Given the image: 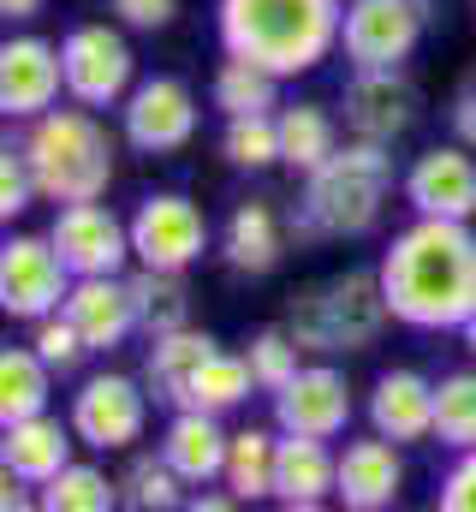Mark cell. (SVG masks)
<instances>
[{
    "label": "cell",
    "instance_id": "f1b7e54d",
    "mask_svg": "<svg viewBox=\"0 0 476 512\" xmlns=\"http://www.w3.org/2000/svg\"><path fill=\"white\" fill-rule=\"evenodd\" d=\"M280 84L268 66L244 60V54H227L221 72H215V108L221 120H244V114H280Z\"/></svg>",
    "mask_w": 476,
    "mask_h": 512
},
{
    "label": "cell",
    "instance_id": "d6986e66",
    "mask_svg": "<svg viewBox=\"0 0 476 512\" xmlns=\"http://www.w3.org/2000/svg\"><path fill=\"white\" fill-rule=\"evenodd\" d=\"M227 447H233V429L221 423V411H203V405H179L161 429V459L191 489H209L227 477Z\"/></svg>",
    "mask_w": 476,
    "mask_h": 512
},
{
    "label": "cell",
    "instance_id": "ffe728a7",
    "mask_svg": "<svg viewBox=\"0 0 476 512\" xmlns=\"http://www.w3.org/2000/svg\"><path fill=\"white\" fill-rule=\"evenodd\" d=\"M340 495V453L322 435H280L274 453V507L316 512Z\"/></svg>",
    "mask_w": 476,
    "mask_h": 512
},
{
    "label": "cell",
    "instance_id": "3957f363",
    "mask_svg": "<svg viewBox=\"0 0 476 512\" xmlns=\"http://www.w3.org/2000/svg\"><path fill=\"white\" fill-rule=\"evenodd\" d=\"M387 191H393L387 143L352 137L316 173H304L292 233L298 239H363V233H375V221L387 209Z\"/></svg>",
    "mask_w": 476,
    "mask_h": 512
},
{
    "label": "cell",
    "instance_id": "4316f807",
    "mask_svg": "<svg viewBox=\"0 0 476 512\" xmlns=\"http://www.w3.org/2000/svg\"><path fill=\"white\" fill-rule=\"evenodd\" d=\"M280 120V161L292 173H316L334 149H340V120L322 102H292L274 114Z\"/></svg>",
    "mask_w": 476,
    "mask_h": 512
},
{
    "label": "cell",
    "instance_id": "7bdbcfd3",
    "mask_svg": "<svg viewBox=\"0 0 476 512\" xmlns=\"http://www.w3.org/2000/svg\"><path fill=\"white\" fill-rule=\"evenodd\" d=\"M459 334H465V352H471V358H476V310H471V316H465V328H459Z\"/></svg>",
    "mask_w": 476,
    "mask_h": 512
},
{
    "label": "cell",
    "instance_id": "30bf717a",
    "mask_svg": "<svg viewBox=\"0 0 476 512\" xmlns=\"http://www.w3.org/2000/svg\"><path fill=\"white\" fill-rule=\"evenodd\" d=\"M203 126V108L185 78H143L119 102V137L137 155H179Z\"/></svg>",
    "mask_w": 476,
    "mask_h": 512
},
{
    "label": "cell",
    "instance_id": "83f0119b",
    "mask_svg": "<svg viewBox=\"0 0 476 512\" xmlns=\"http://www.w3.org/2000/svg\"><path fill=\"white\" fill-rule=\"evenodd\" d=\"M274 453H280V429H262V423H244L233 429V447H227V489L238 501H274Z\"/></svg>",
    "mask_w": 476,
    "mask_h": 512
},
{
    "label": "cell",
    "instance_id": "60d3db41",
    "mask_svg": "<svg viewBox=\"0 0 476 512\" xmlns=\"http://www.w3.org/2000/svg\"><path fill=\"white\" fill-rule=\"evenodd\" d=\"M42 6H48V0H0V18H6V24H30Z\"/></svg>",
    "mask_w": 476,
    "mask_h": 512
},
{
    "label": "cell",
    "instance_id": "8d00e7d4",
    "mask_svg": "<svg viewBox=\"0 0 476 512\" xmlns=\"http://www.w3.org/2000/svg\"><path fill=\"white\" fill-rule=\"evenodd\" d=\"M30 203H42L36 173H30V161H24V149H18V143H6V149H0V221L12 227Z\"/></svg>",
    "mask_w": 476,
    "mask_h": 512
},
{
    "label": "cell",
    "instance_id": "f546056e",
    "mask_svg": "<svg viewBox=\"0 0 476 512\" xmlns=\"http://www.w3.org/2000/svg\"><path fill=\"white\" fill-rule=\"evenodd\" d=\"M250 393H262L250 358H244V352H209V358L197 364V376H191L185 405H203V411H221V417H227V411H238Z\"/></svg>",
    "mask_w": 476,
    "mask_h": 512
},
{
    "label": "cell",
    "instance_id": "603a6c76",
    "mask_svg": "<svg viewBox=\"0 0 476 512\" xmlns=\"http://www.w3.org/2000/svg\"><path fill=\"white\" fill-rule=\"evenodd\" d=\"M286 256V221L268 197H244L221 227V262L233 274H268Z\"/></svg>",
    "mask_w": 476,
    "mask_h": 512
},
{
    "label": "cell",
    "instance_id": "ab89813d",
    "mask_svg": "<svg viewBox=\"0 0 476 512\" xmlns=\"http://www.w3.org/2000/svg\"><path fill=\"white\" fill-rule=\"evenodd\" d=\"M453 137H459V143H471V149H476V72L465 78V90L453 96Z\"/></svg>",
    "mask_w": 476,
    "mask_h": 512
},
{
    "label": "cell",
    "instance_id": "6da1fadb",
    "mask_svg": "<svg viewBox=\"0 0 476 512\" xmlns=\"http://www.w3.org/2000/svg\"><path fill=\"white\" fill-rule=\"evenodd\" d=\"M381 292L393 322L417 328V334H447L465 328L476 310V233L471 221H441V215H417L411 227L393 233V245L375 262Z\"/></svg>",
    "mask_w": 476,
    "mask_h": 512
},
{
    "label": "cell",
    "instance_id": "ba28073f",
    "mask_svg": "<svg viewBox=\"0 0 476 512\" xmlns=\"http://www.w3.org/2000/svg\"><path fill=\"white\" fill-rule=\"evenodd\" d=\"M72 268L54 245V233H12L0 245V310L12 322H42L54 310H66L72 292Z\"/></svg>",
    "mask_w": 476,
    "mask_h": 512
},
{
    "label": "cell",
    "instance_id": "9a60e30c",
    "mask_svg": "<svg viewBox=\"0 0 476 512\" xmlns=\"http://www.w3.org/2000/svg\"><path fill=\"white\" fill-rule=\"evenodd\" d=\"M60 96H66L60 42H48V36H6L0 42V114L6 120H36Z\"/></svg>",
    "mask_w": 476,
    "mask_h": 512
},
{
    "label": "cell",
    "instance_id": "277c9868",
    "mask_svg": "<svg viewBox=\"0 0 476 512\" xmlns=\"http://www.w3.org/2000/svg\"><path fill=\"white\" fill-rule=\"evenodd\" d=\"M42 203H96L114 185V137L96 120V108H48L36 120H24L18 137Z\"/></svg>",
    "mask_w": 476,
    "mask_h": 512
},
{
    "label": "cell",
    "instance_id": "ac0fdd59",
    "mask_svg": "<svg viewBox=\"0 0 476 512\" xmlns=\"http://www.w3.org/2000/svg\"><path fill=\"white\" fill-rule=\"evenodd\" d=\"M66 316L78 322L84 346L90 352H119L137 328V298H131V280L125 274H78L72 292H66Z\"/></svg>",
    "mask_w": 476,
    "mask_h": 512
},
{
    "label": "cell",
    "instance_id": "44dd1931",
    "mask_svg": "<svg viewBox=\"0 0 476 512\" xmlns=\"http://www.w3.org/2000/svg\"><path fill=\"white\" fill-rule=\"evenodd\" d=\"M405 489V459H399V441L387 435H357L340 447V507L346 512H387Z\"/></svg>",
    "mask_w": 476,
    "mask_h": 512
},
{
    "label": "cell",
    "instance_id": "b9f144b4",
    "mask_svg": "<svg viewBox=\"0 0 476 512\" xmlns=\"http://www.w3.org/2000/svg\"><path fill=\"white\" fill-rule=\"evenodd\" d=\"M191 507H197V512H227V507H238V495H233V489H227V495H197Z\"/></svg>",
    "mask_w": 476,
    "mask_h": 512
},
{
    "label": "cell",
    "instance_id": "2e32d148",
    "mask_svg": "<svg viewBox=\"0 0 476 512\" xmlns=\"http://www.w3.org/2000/svg\"><path fill=\"white\" fill-rule=\"evenodd\" d=\"M340 108H346V131L352 137H369V143H387L393 149L405 131L417 126L423 96L405 78V66H381V72H352Z\"/></svg>",
    "mask_w": 476,
    "mask_h": 512
},
{
    "label": "cell",
    "instance_id": "1f68e13d",
    "mask_svg": "<svg viewBox=\"0 0 476 512\" xmlns=\"http://www.w3.org/2000/svg\"><path fill=\"white\" fill-rule=\"evenodd\" d=\"M435 441L453 453L476 447V370H447L435 382Z\"/></svg>",
    "mask_w": 476,
    "mask_h": 512
},
{
    "label": "cell",
    "instance_id": "7c38bea8",
    "mask_svg": "<svg viewBox=\"0 0 476 512\" xmlns=\"http://www.w3.org/2000/svg\"><path fill=\"white\" fill-rule=\"evenodd\" d=\"M411 215H441V221H471L476 215V149L471 143H435L423 149L405 179H399Z\"/></svg>",
    "mask_w": 476,
    "mask_h": 512
},
{
    "label": "cell",
    "instance_id": "836d02e7",
    "mask_svg": "<svg viewBox=\"0 0 476 512\" xmlns=\"http://www.w3.org/2000/svg\"><path fill=\"white\" fill-rule=\"evenodd\" d=\"M185 489H191V483H185V477H179L161 453H155V459H149V453H143V459H131V471L119 477L125 507H137V512H173V507H185V501H191Z\"/></svg>",
    "mask_w": 476,
    "mask_h": 512
},
{
    "label": "cell",
    "instance_id": "d6a6232c",
    "mask_svg": "<svg viewBox=\"0 0 476 512\" xmlns=\"http://www.w3.org/2000/svg\"><path fill=\"white\" fill-rule=\"evenodd\" d=\"M221 155H227V167H238V173L286 167V161H280V120H274V114L227 120V131H221Z\"/></svg>",
    "mask_w": 476,
    "mask_h": 512
},
{
    "label": "cell",
    "instance_id": "7a4b0ae2",
    "mask_svg": "<svg viewBox=\"0 0 476 512\" xmlns=\"http://www.w3.org/2000/svg\"><path fill=\"white\" fill-rule=\"evenodd\" d=\"M346 0H221L215 36L227 54L268 66L274 78H304L340 48Z\"/></svg>",
    "mask_w": 476,
    "mask_h": 512
},
{
    "label": "cell",
    "instance_id": "52a82bcc",
    "mask_svg": "<svg viewBox=\"0 0 476 512\" xmlns=\"http://www.w3.org/2000/svg\"><path fill=\"white\" fill-rule=\"evenodd\" d=\"M60 66H66V102L78 108H119L137 84V54L114 24H72L60 36Z\"/></svg>",
    "mask_w": 476,
    "mask_h": 512
},
{
    "label": "cell",
    "instance_id": "f35d334b",
    "mask_svg": "<svg viewBox=\"0 0 476 512\" xmlns=\"http://www.w3.org/2000/svg\"><path fill=\"white\" fill-rule=\"evenodd\" d=\"M114 18L125 30H167L179 18V0H114Z\"/></svg>",
    "mask_w": 476,
    "mask_h": 512
},
{
    "label": "cell",
    "instance_id": "7402d4cb",
    "mask_svg": "<svg viewBox=\"0 0 476 512\" xmlns=\"http://www.w3.org/2000/svg\"><path fill=\"white\" fill-rule=\"evenodd\" d=\"M363 411H369V429L399 447L435 441V382L423 370H381Z\"/></svg>",
    "mask_w": 476,
    "mask_h": 512
},
{
    "label": "cell",
    "instance_id": "4dcf8cb0",
    "mask_svg": "<svg viewBox=\"0 0 476 512\" xmlns=\"http://www.w3.org/2000/svg\"><path fill=\"white\" fill-rule=\"evenodd\" d=\"M36 501H42V512H114V507H125L119 483L102 465H90V459H72L48 489H36Z\"/></svg>",
    "mask_w": 476,
    "mask_h": 512
},
{
    "label": "cell",
    "instance_id": "e0dca14e",
    "mask_svg": "<svg viewBox=\"0 0 476 512\" xmlns=\"http://www.w3.org/2000/svg\"><path fill=\"white\" fill-rule=\"evenodd\" d=\"M78 447H84V441H78L72 417H54V411L0 423V471L24 477L30 489H48V483L78 459Z\"/></svg>",
    "mask_w": 476,
    "mask_h": 512
},
{
    "label": "cell",
    "instance_id": "4fadbf2b",
    "mask_svg": "<svg viewBox=\"0 0 476 512\" xmlns=\"http://www.w3.org/2000/svg\"><path fill=\"white\" fill-rule=\"evenodd\" d=\"M352 382L334 370V364H304L292 382L274 393V429L280 435H322V441H340L352 429Z\"/></svg>",
    "mask_w": 476,
    "mask_h": 512
},
{
    "label": "cell",
    "instance_id": "d590c367",
    "mask_svg": "<svg viewBox=\"0 0 476 512\" xmlns=\"http://www.w3.org/2000/svg\"><path fill=\"white\" fill-rule=\"evenodd\" d=\"M30 346L54 364V376H72V370L90 358V346H84V334H78V322H72L66 310H54V316L30 322Z\"/></svg>",
    "mask_w": 476,
    "mask_h": 512
},
{
    "label": "cell",
    "instance_id": "d4e9b609",
    "mask_svg": "<svg viewBox=\"0 0 476 512\" xmlns=\"http://www.w3.org/2000/svg\"><path fill=\"white\" fill-rule=\"evenodd\" d=\"M131 280V298H137V328L149 340L173 334V328H191V286H185V268H143L125 274Z\"/></svg>",
    "mask_w": 476,
    "mask_h": 512
},
{
    "label": "cell",
    "instance_id": "8992f818",
    "mask_svg": "<svg viewBox=\"0 0 476 512\" xmlns=\"http://www.w3.org/2000/svg\"><path fill=\"white\" fill-rule=\"evenodd\" d=\"M149 399H155L149 382H137L125 370H96L78 382L66 417L90 453H131L149 435Z\"/></svg>",
    "mask_w": 476,
    "mask_h": 512
},
{
    "label": "cell",
    "instance_id": "9c48e42d",
    "mask_svg": "<svg viewBox=\"0 0 476 512\" xmlns=\"http://www.w3.org/2000/svg\"><path fill=\"white\" fill-rule=\"evenodd\" d=\"M429 30V0H346L340 48L352 72H381L405 66Z\"/></svg>",
    "mask_w": 476,
    "mask_h": 512
},
{
    "label": "cell",
    "instance_id": "5bb4252c",
    "mask_svg": "<svg viewBox=\"0 0 476 512\" xmlns=\"http://www.w3.org/2000/svg\"><path fill=\"white\" fill-rule=\"evenodd\" d=\"M48 233H54L72 274H125L137 262L131 256V221H119L102 197L96 203H60Z\"/></svg>",
    "mask_w": 476,
    "mask_h": 512
},
{
    "label": "cell",
    "instance_id": "5b68a950",
    "mask_svg": "<svg viewBox=\"0 0 476 512\" xmlns=\"http://www.w3.org/2000/svg\"><path fill=\"white\" fill-rule=\"evenodd\" d=\"M393 310L381 292L375 268H346L328 280H310L286 298V334L310 352V358H340V352H369L387 334Z\"/></svg>",
    "mask_w": 476,
    "mask_h": 512
},
{
    "label": "cell",
    "instance_id": "e575fe53",
    "mask_svg": "<svg viewBox=\"0 0 476 512\" xmlns=\"http://www.w3.org/2000/svg\"><path fill=\"white\" fill-rule=\"evenodd\" d=\"M244 358H250V370H256V387L274 399L280 387L292 382L298 370H304V346L286 334V328H262L250 346H244Z\"/></svg>",
    "mask_w": 476,
    "mask_h": 512
},
{
    "label": "cell",
    "instance_id": "cb8c5ba5",
    "mask_svg": "<svg viewBox=\"0 0 476 512\" xmlns=\"http://www.w3.org/2000/svg\"><path fill=\"white\" fill-rule=\"evenodd\" d=\"M209 352H221V340L215 334H203V328H173V334H161V340H149V358H143V382L149 393L161 399V405H185V393H191V376H197V364L209 358Z\"/></svg>",
    "mask_w": 476,
    "mask_h": 512
},
{
    "label": "cell",
    "instance_id": "74e56055",
    "mask_svg": "<svg viewBox=\"0 0 476 512\" xmlns=\"http://www.w3.org/2000/svg\"><path fill=\"white\" fill-rule=\"evenodd\" d=\"M435 507L441 512H476V447H465V453L453 459V471H447L441 489H435Z\"/></svg>",
    "mask_w": 476,
    "mask_h": 512
},
{
    "label": "cell",
    "instance_id": "484cf974",
    "mask_svg": "<svg viewBox=\"0 0 476 512\" xmlns=\"http://www.w3.org/2000/svg\"><path fill=\"white\" fill-rule=\"evenodd\" d=\"M48 399H54V364L30 340L6 346L0 352V423L36 417V411H48Z\"/></svg>",
    "mask_w": 476,
    "mask_h": 512
},
{
    "label": "cell",
    "instance_id": "8fae6325",
    "mask_svg": "<svg viewBox=\"0 0 476 512\" xmlns=\"http://www.w3.org/2000/svg\"><path fill=\"white\" fill-rule=\"evenodd\" d=\"M209 251V215L179 197V191H155L131 209V256L143 268H191Z\"/></svg>",
    "mask_w": 476,
    "mask_h": 512
}]
</instances>
